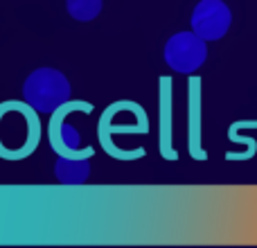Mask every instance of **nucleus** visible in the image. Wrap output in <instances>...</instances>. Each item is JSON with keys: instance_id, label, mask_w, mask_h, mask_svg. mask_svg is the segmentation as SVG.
Instances as JSON below:
<instances>
[{"instance_id": "1", "label": "nucleus", "mask_w": 257, "mask_h": 248, "mask_svg": "<svg viewBox=\"0 0 257 248\" xmlns=\"http://www.w3.org/2000/svg\"><path fill=\"white\" fill-rule=\"evenodd\" d=\"M23 97L34 111L52 113L70 99V84L54 68H39L25 79Z\"/></svg>"}, {"instance_id": "2", "label": "nucleus", "mask_w": 257, "mask_h": 248, "mask_svg": "<svg viewBox=\"0 0 257 248\" xmlns=\"http://www.w3.org/2000/svg\"><path fill=\"white\" fill-rule=\"evenodd\" d=\"M205 57H208L205 39H201L194 30L178 32L165 45V61L174 72L190 75V72L199 70L203 66Z\"/></svg>"}, {"instance_id": "3", "label": "nucleus", "mask_w": 257, "mask_h": 248, "mask_svg": "<svg viewBox=\"0 0 257 248\" xmlns=\"http://www.w3.org/2000/svg\"><path fill=\"white\" fill-rule=\"evenodd\" d=\"M232 14L223 0H201L192 12V30L205 41H219L230 30Z\"/></svg>"}, {"instance_id": "4", "label": "nucleus", "mask_w": 257, "mask_h": 248, "mask_svg": "<svg viewBox=\"0 0 257 248\" xmlns=\"http://www.w3.org/2000/svg\"><path fill=\"white\" fill-rule=\"evenodd\" d=\"M59 183L63 185H79V183L88 181L90 165L88 160H70V158H59L57 167H54Z\"/></svg>"}, {"instance_id": "5", "label": "nucleus", "mask_w": 257, "mask_h": 248, "mask_svg": "<svg viewBox=\"0 0 257 248\" xmlns=\"http://www.w3.org/2000/svg\"><path fill=\"white\" fill-rule=\"evenodd\" d=\"M66 7L75 21L86 23L102 12V0H66Z\"/></svg>"}, {"instance_id": "6", "label": "nucleus", "mask_w": 257, "mask_h": 248, "mask_svg": "<svg viewBox=\"0 0 257 248\" xmlns=\"http://www.w3.org/2000/svg\"><path fill=\"white\" fill-rule=\"evenodd\" d=\"M59 133H61V140L68 149H79V133H77L75 127H70V124H61V131Z\"/></svg>"}]
</instances>
